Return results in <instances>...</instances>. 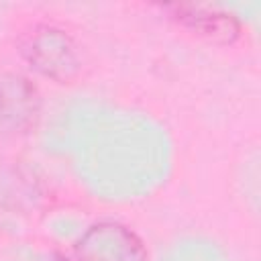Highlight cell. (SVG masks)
I'll return each mask as SVG.
<instances>
[{
	"label": "cell",
	"instance_id": "1",
	"mask_svg": "<svg viewBox=\"0 0 261 261\" xmlns=\"http://www.w3.org/2000/svg\"><path fill=\"white\" fill-rule=\"evenodd\" d=\"M77 261H145L139 239L120 224L100 222L75 245Z\"/></svg>",
	"mask_w": 261,
	"mask_h": 261
},
{
	"label": "cell",
	"instance_id": "2",
	"mask_svg": "<svg viewBox=\"0 0 261 261\" xmlns=\"http://www.w3.org/2000/svg\"><path fill=\"white\" fill-rule=\"evenodd\" d=\"M24 55L35 69L53 80H67L77 67L71 41L57 29H39L31 35Z\"/></svg>",
	"mask_w": 261,
	"mask_h": 261
},
{
	"label": "cell",
	"instance_id": "3",
	"mask_svg": "<svg viewBox=\"0 0 261 261\" xmlns=\"http://www.w3.org/2000/svg\"><path fill=\"white\" fill-rule=\"evenodd\" d=\"M177 18L196 33L220 43H228L239 35V24L230 14L212 12L202 6H177Z\"/></svg>",
	"mask_w": 261,
	"mask_h": 261
}]
</instances>
